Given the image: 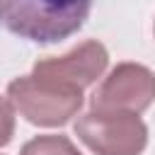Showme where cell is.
Masks as SVG:
<instances>
[{
	"label": "cell",
	"instance_id": "8992f818",
	"mask_svg": "<svg viewBox=\"0 0 155 155\" xmlns=\"http://www.w3.org/2000/svg\"><path fill=\"white\" fill-rule=\"evenodd\" d=\"M19 155H82L70 138L65 136H36L31 140H27L19 150Z\"/></svg>",
	"mask_w": 155,
	"mask_h": 155
},
{
	"label": "cell",
	"instance_id": "7a4b0ae2",
	"mask_svg": "<svg viewBox=\"0 0 155 155\" xmlns=\"http://www.w3.org/2000/svg\"><path fill=\"white\" fill-rule=\"evenodd\" d=\"M12 107L34 126H63L82 107V90L41 80L36 75L15 78L7 85Z\"/></svg>",
	"mask_w": 155,
	"mask_h": 155
},
{
	"label": "cell",
	"instance_id": "277c9868",
	"mask_svg": "<svg viewBox=\"0 0 155 155\" xmlns=\"http://www.w3.org/2000/svg\"><path fill=\"white\" fill-rule=\"evenodd\" d=\"M155 99V73L140 63H119L92 97V109L140 114Z\"/></svg>",
	"mask_w": 155,
	"mask_h": 155
},
{
	"label": "cell",
	"instance_id": "52a82bcc",
	"mask_svg": "<svg viewBox=\"0 0 155 155\" xmlns=\"http://www.w3.org/2000/svg\"><path fill=\"white\" fill-rule=\"evenodd\" d=\"M12 133H15L12 102H7L5 97H0V145H7L12 140Z\"/></svg>",
	"mask_w": 155,
	"mask_h": 155
},
{
	"label": "cell",
	"instance_id": "6da1fadb",
	"mask_svg": "<svg viewBox=\"0 0 155 155\" xmlns=\"http://www.w3.org/2000/svg\"><path fill=\"white\" fill-rule=\"evenodd\" d=\"M94 0H0V24L34 44H58L75 34Z\"/></svg>",
	"mask_w": 155,
	"mask_h": 155
},
{
	"label": "cell",
	"instance_id": "3957f363",
	"mask_svg": "<svg viewBox=\"0 0 155 155\" xmlns=\"http://www.w3.org/2000/svg\"><path fill=\"white\" fill-rule=\"evenodd\" d=\"M75 136L97 155H140L148 145V128L131 111L92 109L78 119Z\"/></svg>",
	"mask_w": 155,
	"mask_h": 155
},
{
	"label": "cell",
	"instance_id": "5b68a950",
	"mask_svg": "<svg viewBox=\"0 0 155 155\" xmlns=\"http://www.w3.org/2000/svg\"><path fill=\"white\" fill-rule=\"evenodd\" d=\"M107 63H109V53H107L104 44L90 39V41L75 46L73 51H68L65 56L36 61L31 75H36L41 80L63 82V85L85 90L104 73Z\"/></svg>",
	"mask_w": 155,
	"mask_h": 155
}]
</instances>
